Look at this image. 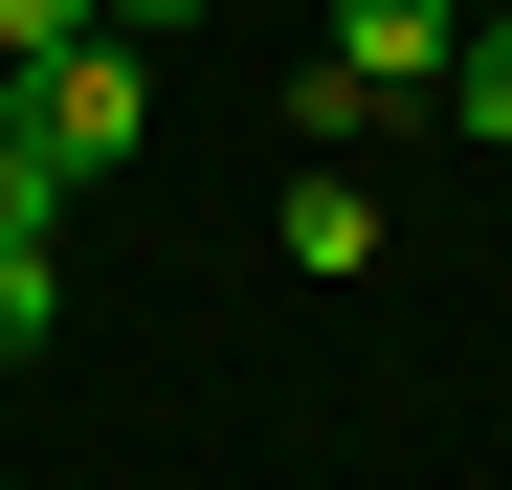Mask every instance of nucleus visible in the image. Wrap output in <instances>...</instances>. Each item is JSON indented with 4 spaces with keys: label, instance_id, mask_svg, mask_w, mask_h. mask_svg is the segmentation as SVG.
Wrapping results in <instances>:
<instances>
[{
    "label": "nucleus",
    "instance_id": "obj_2",
    "mask_svg": "<svg viewBox=\"0 0 512 490\" xmlns=\"http://www.w3.org/2000/svg\"><path fill=\"white\" fill-rule=\"evenodd\" d=\"M334 45H357L379 90H446V45H468V0H334Z\"/></svg>",
    "mask_w": 512,
    "mask_h": 490
},
{
    "label": "nucleus",
    "instance_id": "obj_9",
    "mask_svg": "<svg viewBox=\"0 0 512 490\" xmlns=\"http://www.w3.org/2000/svg\"><path fill=\"white\" fill-rule=\"evenodd\" d=\"M112 23H201V0H112Z\"/></svg>",
    "mask_w": 512,
    "mask_h": 490
},
{
    "label": "nucleus",
    "instance_id": "obj_3",
    "mask_svg": "<svg viewBox=\"0 0 512 490\" xmlns=\"http://www.w3.org/2000/svg\"><path fill=\"white\" fill-rule=\"evenodd\" d=\"M290 268H312V290L379 268V179H290Z\"/></svg>",
    "mask_w": 512,
    "mask_h": 490
},
{
    "label": "nucleus",
    "instance_id": "obj_6",
    "mask_svg": "<svg viewBox=\"0 0 512 490\" xmlns=\"http://www.w3.org/2000/svg\"><path fill=\"white\" fill-rule=\"evenodd\" d=\"M446 112H468V134L512 156V23H468V45H446Z\"/></svg>",
    "mask_w": 512,
    "mask_h": 490
},
{
    "label": "nucleus",
    "instance_id": "obj_1",
    "mask_svg": "<svg viewBox=\"0 0 512 490\" xmlns=\"http://www.w3.org/2000/svg\"><path fill=\"white\" fill-rule=\"evenodd\" d=\"M23 90V134L67 156V179H134V134H156V67H134V23L112 45H67V67H0Z\"/></svg>",
    "mask_w": 512,
    "mask_h": 490
},
{
    "label": "nucleus",
    "instance_id": "obj_8",
    "mask_svg": "<svg viewBox=\"0 0 512 490\" xmlns=\"http://www.w3.org/2000/svg\"><path fill=\"white\" fill-rule=\"evenodd\" d=\"M45 312H67V268H45V245H0V357H45Z\"/></svg>",
    "mask_w": 512,
    "mask_h": 490
},
{
    "label": "nucleus",
    "instance_id": "obj_4",
    "mask_svg": "<svg viewBox=\"0 0 512 490\" xmlns=\"http://www.w3.org/2000/svg\"><path fill=\"white\" fill-rule=\"evenodd\" d=\"M0 245H67V156L23 134V90H0Z\"/></svg>",
    "mask_w": 512,
    "mask_h": 490
},
{
    "label": "nucleus",
    "instance_id": "obj_7",
    "mask_svg": "<svg viewBox=\"0 0 512 490\" xmlns=\"http://www.w3.org/2000/svg\"><path fill=\"white\" fill-rule=\"evenodd\" d=\"M67 45H112V0H0V67H67Z\"/></svg>",
    "mask_w": 512,
    "mask_h": 490
},
{
    "label": "nucleus",
    "instance_id": "obj_10",
    "mask_svg": "<svg viewBox=\"0 0 512 490\" xmlns=\"http://www.w3.org/2000/svg\"><path fill=\"white\" fill-rule=\"evenodd\" d=\"M468 23H512V0H468Z\"/></svg>",
    "mask_w": 512,
    "mask_h": 490
},
{
    "label": "nucleus",
    "instance_id": "obj_5",
    "mask_svg": "<svg viewBox=\"0 0 512 490\" xmlns=\"http://www.w3.org/2000/svg\"><path fill=\"white\" fill-rule=\"evenodd\" d=\"M379 112H401V90H379L357 45H312V67H290V134H379Z\"/></svg>",
    "mask_w": 512,
    "mask_h": 490
}]
</instances>
